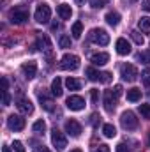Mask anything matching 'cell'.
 <instances>
[{
	"label": "cell",
	"instance_id": "6",
	"mask_svg": "<svg viewBox=\"0 0 150 152\" xmlns=\"http://www.w3.org/2000/svg\"><path fill=\"white\" fill-rule=\"evenodd\" d=\"M120 122H122V127L127 129V131H133V129L138 127V118H136V115L133 113V112H129V110L122 113Z\"/></svg>",
	"mask_w": 150,
	"mask_h": 152
},
{
	"label": "cell",
	"instance_id": "44",
	"mask_svg": "<svg viewBox=\"0 0 150 152\" xmlns=\"http://www.w3.org/2000/svg\"><path fill=\"white\" fill-rule=\"evenodd\" d=\"M143 9H145V11H150V0H145V2H143Z\"/></svg>",
	"mask_w": 150,
	"mask_h": 152
},
{
	"label": "cell",
	"instance_id": "34",
	"mask_svg": "<svg viewBox=\"0 0 150 152\" xmlns=\"http://www.w3.org/2000/svg\"><path fill=\"white\" fill-rule=\"evenodd\" d=\"M90 99H92L94 104L99 101V90H97V88H92V90H90Z\"/></svg>",
	"mask_w": 150,
	"mask_h": 152
},
{
	"label": "cell",
	"instance_id": "17",
	"mask_svg": "<svg viewBox=\"0 0 150 152\" xmlns=\"http://www.w3.org/2000/svg\"><path fill=\"white\" fill-rule=\"evenodd\" d=\"M117 53L118 55H129L131 53V44L127 42V39H117Z\"/></svg>",
	"mask_w": 150,
	"mask_h": 152
},
{
	"label": "cell",
	"instance_id": "14",
	"mask_svg": "<svg viewBox=\"0 0 150 152\" xmlns=\"http://www.w3.org/2000/svg\"><path fill=\"white\" fill-rule=\"evenodd\" d=\"M21 71H23V75H25L27 80H32V78H36V75H37V64H36L34 60L25 62V64L21 66Z\"/></svg>",
	"mask_w": 150,
	"mask_h": 152
},
{
	"label": "cell",
	"instance_id": "24",
	"mask_svg": "<svg viewBox=\"0 0 150 152\" xmlns=\"http://www.w3.org/2000/svg\"><path fill=\"white\" fill-rule=\"evenodd\" d=\"M71 34H73V39H79L81 34H83V23L81 21H76L71 28Z\"/></svg>",
	"mask_w": 150,
	"mask_h": 152
},
{
	"label": "cell",
	"instance_id": "25",
	"mask_svg": "<svg viewBox=\"0 0 150 152\" xmlns=\"http://www.w3.org/2000/svg\"><path fill=\"white\" fill-rule=\"evenodd\" d=\"M103 134H104L106 138H113V136L117 134L115 126H113V124H104V126H103Z\"/></svg>",
	"mask_w": 150,
	"mask_h": 152
},
{
	"label": "cell",
	"instance_id": "48",
	"mask_svg": "<svg viewBox=\"0 0 150 152\" xmlns=\"http://www.w3.org/2000/svg\"><path fill=\"white\" fill-rule=\"evenodd\" d=\"M71 152H81V151H79V149H73Z\"/></svg>",
	"mask_w": 150,
	"mask_h": 152
},
{
	"label": "cell",
	"instance_id": "35",
	"mask_svg": "<svg viewBox=\"0 0 150 152\" xmlns=\"http://www.w3.org/2000/svg\"><path fill=\"white\" fill-rule=\"evenodd\" d=\"M99 122H101V117H99L97 113H92V117H90V124H92L94 127H97Z\"/></svg>",
	"mask_w": 150,
	"mask_h": 152
},
{
	"label": "cell",
	"instance_id": "33",
	"mask_svg": "<svg viewBox=\"0 0 150 152\" xmlns=\"http://www.w3.org/2000/svg\"><path fill=\"white\" fill-rule=\"evenodd\" d=\"M12 147H14V152H27V151H25V147H23V143H21V142H18V140H14V142H12Z\"/></svg>",
	"mask_w": 150,
	"mask_h": 152
},
{
	"label": "cell",
	"instance_id": "36",
	"mask_svg": "<svg viewBox=\"0 0 150 152\" xmlns=\"http://www.w3.org/2000/svg\"><path fill=\"white\" fill-rule=\"evenodd\" d=\"M138 58H140V60H143L145 64H150V51H147V53H140V55H138Z\"/></svg>",
	"mask_w": 150,
	"mask_h": 152
},
{
	"label": "cell",
	"instance_id": "11",
	"mask_svg": "<svg viewBox=\"0 0 150 152\" xmlns=\"http://www.w3.org/2000/svg\"><path fill=\"white\" fill-rule=\"evenodd\" d=\"M117 96L113 94V90H106L104 92V99H103V103H104V110L108 112V113H111L115 112V106H117Z\"/></svg>",
	"mask_w": 150,
	"mask_h": 152
},
{
	"label": "cell",
	"instance_id": "1",
	"mask_svg": "<svg viewBox=\"0 0 150 152\" xmlns=\"http://www.w3.org/2000/svg\"><path fill=\"white\" fill-rule=\"evenodd\" d=\"M79 67V57L73 55V53H66L60 58V69L64 71H76Z\"/></svg>",
	"mask_w": 150,
	"mask_h": 152
},
{
	"label": "cell",
	"instance_id": "31",
	"mask_svg": "<svg viewBox=\"0 0 150 152\" xmlns=\"http://www.w3.org/2000/svg\"><path fill=\"white\" fill-rule=\"evenodd\" d=\"M106 4H108V0H90V5L94 9H103Z\"/></svg>",
	"mask_w": 150,
	"mask_h": 152
},
{
	"label": "cell",
	"instance_id": "29",
	"mask_svg": "<svg viewBox=\"0 0 150 152\" xmlns=\"http://www.w3.org/2000/svg\"><path fill=\"white\" fill-rule=\"evenodd\" d=\"M58 44H60V48H71V37L69 36H60Z\"/></svg>",
	"mask_w": 150,
	"mask_h": 152
},
{
	"label": "cell",
	"instance_id": "26",
	"mask_svg": "<svg viewBox=\"0 0 150 152\" xmlns=\"http://www.w3.org/2000/svg\"><path fill=\"white\" fill-rule=\"evenodd\" d=\"M138 27H140L141 32L150 34V18H141V20L138 21Z\"/></svg>",
	"mask_w": 150,
	"mask_h": 152
},
{
	"label": "cell",
	"instance_id": "41",
	"mask_svg": "<svg viewBox=\"0 0 150 152\" xmlns=\"http://www.w3.org/2000/svg\"><path fill=\"white\" fill-rule=\"evenodd\" d=\"M34 152H51V151L44 145H37V147H34Z\"/></svg>",
	"mask_w": 150,
	"mask_h": 152
},
{
	"label": "cell",
	"instance_id": "39",
	"mask_svg": "<svg viewBox=\"0 0 150 152\" xmlns=\"http://www.w3.org/2000/svg\"><path fill=\"white\" fill-rule=\"evenodd\" d=\"M117 152H129V147L125 143H118L117 145Z\"/></svg>",
	"mask_w": 150,
	"mask_h": 152
},
{
	"label": "cell",
	"instance_id": "38",
	"mask_svg": "<svg viewBox=\"0 0 150 152\" xmlns=\"http://www.w3.org/2000/svg\"><path fill=\"white\" fill-rule=\"evenodd\" d=\"M2 103H4V106H9V104H11V96H9V92H4V99H2Z\"/></svg>",
	"mask_w": 150,
	"mask_h": 152
},
{
	"label": "cell",
	"instance_id": "42",
	"mask_svg": "<svg viewBox=\"0 0 150 152\" xmlns=\"http://www.w3.org/2000/svg\"><path fill=\"white\" fill-rule=\"evenodd\" d=\"M95 152H111V151H110V147H108V145H104V143H103V145H99V147L95 149Z\"/></svg>",
	"mask_w": 150,
	"mask_h": 152
},
{
	"label": "cell",
	"instance_id": "7",
	"mask_svg": "<svg viewBox=\"0 0 150 152\" xmlns=\"http://www.w3.org/2000/svg\"><path fill=\"white\" fill-rule=\"evenodd\" d=\"M39 103H41V106L46 110V112H53L55 110V103H53V99H51V96L44 90V88H41L39 90Z\"/></svg>",
	"mask_w": 150,
	"mask_h": 152
},
{
	"label": "cell",
	"instance_id": "50",
	"mask_svg": "<svg viewBox=\"0 0 150 152\" xmlns=\"http://www.w3.org/2000/svg\"><path fill=\"white\" fill-rule=\"evenodd\" d=\"M129 2H136V0H129Z\"/></svg>",
	"mask_w": 150,
	"mask_h": 152
},
{
	"label": "cell",
	"instance_id": "16",
	"mask_svg": "<svg viewBox=\"0 0 150 152\" xmlns=\"http://www.w3.org/2000/svg\"><path fill=\"white\" fill-rule=\"evenodd\" d=\"M108 60H110V55H108V53H104V51L90 55V62H92L94 66H104Z\"/></svg>",
	"mask_w": 150,
	"mask_h": 152
},
{
	"label": "cell",
	"instance_id": "20",
	"mask_svg": "<svg viewBox=\"0 0 150 152\" xmlns=\"http://www.w3.org/2000/svg\"><path fill=\"white\" fill-rule=\"evenodd\" d=\"M104 20H106V23H108V25L117 27V25L120 23V14H118L117 11H111V12H108V14H106V18H104Z\"/></svg>",
	"mask_w": 150,
	"mask_h": 152
},
{
	"label": "cell",
	"instance_id": "40",
	"mask_svg": "<svg viewBox=\"0 0 150 152\" xmlns=\"http://www.w3.org/2000/svg\"><path fill=\"white\" fill-rule=\"evenodd\" d=\"M113 94H115L117 97H120V96H122V87H120V85H115V87H113Z\"/></svg>",
	"mask_w": 150,
	"mask_h": 152
},
{
	"label": "cell",
	"instance_id": "3",
	"mask_svg": "<svg viewBox=\"0 0 150 152\" xmlns=\"http://www.w3.org/2000/svg\"><path fill=\"white\" fill-rule=\"evenodd\" d=\"M9 20H11V23H14V25H21V23H25V21L28 20V11H27L25 7H14V9H11V12H9Z\"/></svg>",
	"mask_w": 150,
	"mask_h": 152
},
{
	"label": "cell",
	"instance_id": "18",
	"mask_svg": "<svg viewBox=\"0 0 150 152\" xmlns=\"http://www.w3.org/2000/svg\"><path fill=\"white\" fill-rule=\"evenodd\" d=\"M57 12H58V16L62 20H71V16H73V9H71L69 4H60L57 7Z\"/></svg>",
	"mask_w": 150,
	"mask_h": 152
},
{
	"label": "cell",
	"instance_id": "22",
	"mask_svg": "<svg viewBox=\"0 0 150 152\" xmlns=\"http://www.w3.org/2000/svg\"><path fill=\"white\" fill-rule=\"evenodd\" d=\"M87 76H88V80L90 81H101V76H103V73H99L95 67H87Z\"/></svg>",
	"mask_w": 150,
	"mask_h": 152
},
{
	"label": "cell",
	"instance_id": "12",
	"mask_svg": "<svg viewBox=\"0 0 150 152\" xmlns=\"http://www.w3.org/2000/svg\"><path fill=\"white\" fill-rule=\"evenodd\" d=\"M16 106H18V110L23 115H30L34 112V104H32V101L27 99V97H20V99L16 101Z\"/></svg>",
	"mask_w": 150,
	"mask_h": 152
},
{
	"label": "cell",
	"instance_id": "28",
	"mask_svg": "<svg viewBox=\"0 0 150 152\" xmlns=\"http://www.w3.org/2000/svg\"><path fill=\"white\" fill-rule=\"evenodd\" d=\"M131 37H133V41H134L136 44H140V46L145 42V37H143V36H141L138 30H133V32H131Z\"/></svg>",
	"mask_w": 150,
	"mask_h": 152
},
{
	"label": "cell",
	"instance_id": "21",
	"mask_svg": "<svg viewBox=\"0 0 150 152\" xmlns=\"http://www.w3.org/2000/svg\"><path fill=\"white\" fill-rule=\"evenodd\" d=\"M141 99V90L140 88H129L127 90V101H131V103H136V101H140Z\"/></svg>",
	"mask_w": 150,
	"mask_h": 152
},
{
	"label": "cell",
	"instance_id": "27",
	"mask_svg": "<svg viewBox=\"0 0 150 152\" xmlns=\"http://www.w3.org/2000/svg\"><path fill=\"white\" fill-rule=\"evenodd\" d=\"M32 129H34L36 133H39V134H42V133L46 131V122H44V120H37V122H34Z\"/></svg>",
	"mask_w": 150,
	"mask_h": 152
},
{
	"label": "cell",
	"instance_id": "45",
	"mask_svg": "<svg viewBox=\"0 0 150 152\" xmlns=\"http://www.w3.org/2000/svg\"><path fill=\"white\" fill-rule=\"evenodd\" d=\"M58 28H60V25H58L57 21H55V23H51V30H58Z\"/></svg>",
	"mask_w": 150,
	"mask_h": 152
},
{
	"label": "cell",
	"instance_id": "2",
	"mask_svg": "<svg viewBox=\"0 0 150 152\" xmlns=\"http://www.w3.org/2000/svg\"><path fill=\"white\" fill-rule=\"evenodd\" d=\"M88 39L95 44H101V46H106L110 42V34L104 30V28H92L90 34H88Z\"/></svg>",
	"mask_w": 150,
	"mask_h": 152
},
{
	"label": "cell",
	"instance_id": "13",
	"mask_svg": "<svg viewBox=\"0 0 150 152\" xmlns=\"http://www.w3.org/2000/svg\"><path fill=\"white\" fill-rule=\"evenodd\" d=\"M66 133L71 134V136H74V138H78V136L81 134V124H79L78 120H74V118L67 120V122H66Z\"/></svg>",
	"mask_w": 150,
	"mask_h": 152
},
{
	"label": "cell",
	"instance_id": "15",
	"mask_svg": "<svg viewBox=\"0 0 150 152\" xmlns=\"http://www.w3.org/2000/svg\"><path fill=\"white\" fill-rule=\"evenodd\" d=\"M50 48H51V41H50V37H48L46 34H39L37 42H36V46H34L32 50H50Z\"/></svg>",
	"mask_w": 150,
	"mask_h": 152
},
{
	"label": "cell",
	"instance_id": "30",
	"mask_svg": "<svg viewBox=\"0 0 150 152\" xmlns=\"http://www.w3.org/2000/svg\"><path fill=\"white\" fill-rule=\"evenodd\" d=\"M140 113L143 118H150V104H140Z\"/></svg>",
	"mask_w": 150,
	"mask_h": 152
},
{
	"label": "cell",
	"instance_id": "37",
	"mask_svg": "<svg viewBox=\"0 0 150 152\" xmlns=\"http://www.w3.org/2000/svg\"><path fill=\"white\" fill-rule=\"evenodd\" d=\"M101 81H103V83H110V81H111V73H103Z\"/></svg>",
	"mask_w": 150,
	"mask_h": 152
},
{
	"label": "cell",
	"instance_id": "46",
	"mask_svg": "<svg viewBox=\"0 0 150 152\" xmlns=\"http://www.w3.org/2000/svg\"><path fill=\"white\" fill-rule=\"evenodd\" d=\"M2 152H11V149H9L7 145H4V147H2Z\"/></svg>",
	"mask_w": 150,
	"mask_h": 152
},
{
	"label": "cell",
	"instance_id": "49",
	"mask_svg": "<svg viewBox=\"0 0 150 152\" xmlns=\"http://www.w3.org/2000/svg\"><path fill=\"white\" fill-rule=\"evenodd\" d=\"M76 2H78V4H83V2H85V0H76Z\"/></svg>",
	"mask_w": 150,
	"mask_h": 152
},
{
	"label": "cell",
	"instance_id": "19",
	"mask_svg": "<svg viewBox=\"0 0 150 152\" xmlns=\"http://www.w3.org/2000/svg\"><path fill=\"white\" fill-rule=\"evenodd\" d=\"M51 94H53L55 97H60V96L64 94V90H62V80H60L58 76L51 81Z\"/></svg>",
	"mask_w": 150,
	"mask_h": 152
},
{
	"label": "cell",
	"instance_id": "32",
	"mask_svg": "<svg viewBox=\"0 0 150 152\" xmlns=\"http://www.w3.org/2000/svg\"><path fill=\"white\" fill-rule=\"evenodd\" d=\"M141 80H143V83H145L147 87H150V67L143 69V73H141Z\"/></svg>",
	"mask_w": 150,
	"mask_h": 152
},
{
	"label": "cell",
	"instance_id": "43",
	"mask_svg": "<svg viewBox=\"0 0 150 152\" xmlns=\"http://www.w3.org/2000/svg\"><path fill=\"white\" fill-rule=\"evenodd\" d=\"M2 88H4V92L9 90V81H7V78H2Z\"/></svg>",
	"mask_w": 150,
	"mask_h": 152
},
{
	"label": "cell",
	"instance_id": "23",
	"mask_svg": "<svg viewBox=\"0 0 150 152\" xmlns=\"http://www.w3.org/2000/svg\"><path fill=\"white\" fill-rule=\"evenodd\" d=\"M66 87H67L69 90H79V88H81V81L76 80V78H73V76H69V78L66 80Z\"/></svg>",
	"mask_w": 150,
	"mask_h": 152
},
{
	"label": "cell",
	"instance_id": "10",
	"mask_svg": "<svg viewBox=\"0 0 150 152\" xmlns=\"http://www.w3.org/2000/svg\"><path fill=\"white\" fill-rule=\"evenodd\" d=\"M7 126H9V129H12V131H21V129H25V118L20 117V115H9Z\"/></svg>",
	"mask_w": 150,
	"mask_h": 152
},
{
	"label": "cell",
	"instance_id": "5",
	"mask_svg": "<svg viewBox=\"0 0 150 152\" xmlns=\"http://www.w3.org/2000/svg\"><path fill=\"white\" fill-rule=\"evenodd\" d=\"M51 143H53V147L57 151H64L67 147V138L64 136L62 131H58L57 127H53V131H51Z\"/></svg>",
	"mask_w": 150,
	"mask_h": 152
},
{
	"label": "cell",
	"instance_id": "4",
	"mask_svg": "<svg viewBox=\"0 0 150 152\" xmlns=\"http://www.w3.org/2000/svg\"><path fill=\"white\" fill-rule=\"evenodd\" d=\"M34 18H36V21L41 23V25L48 23V21H50V18H51V9H50V5H48V4H39L37 9H36Z\"/></svg>",
	"mask_w": 150,
	"mask_h": 152
},
{
	"label": "cell",
	"instance_id": "47",
	"mask_svg": "<svg viewBox=\"0 0 150 152\" xmlns=\"http://www.w3.org/2000/svg\"><path fill=\"white\" fill-rule=\"evenodd\" d=\"M147 143H149V147H150V131H149V136H147Z\"/></svg>",
	"mask_w": 150,
	"mask_h": 152
},
{
	"label": "cell",
	"instance_id": "8",
	"mask_svg": "<svg viewBox=\"0 0 150 152\" xmlns=\"http://www.w3.org/2000/svg\"><path fill=\"white\" fill-rule=\"evenodd\" d=\"M120 76L125 80V81H134L138 78V69L133 66V64H124L120 67Z\"/></svg>",
	"mask_w": 150,
	"mask_h": 152
},
{
	"label": "cell",
	"instance_id": "9",
	"mask_svg": "<svg viewBox=\"0 0 150 152\" xmlns=\"http://www.w3.org/2000/svg\"><path fill=\"white\" fill-rule=\"evenodd\" d=\"M66 104H67L69 110H73V112H79V110L85 108V99H83L81 96H69L67 101H66Z\"/></svg>",
	"mask_w": 150,
	"mask_h": 152
}]
</instances>
